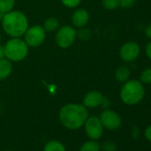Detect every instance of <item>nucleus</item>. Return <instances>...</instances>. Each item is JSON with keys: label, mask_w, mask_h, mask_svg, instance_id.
I'll return each instance as SVG.
<instances>
[{"label": "nucleus", "mask_w": 151, "mask_h": 151, "mask_svg": "<svg viewBox=\"0 0 151 151\" xmlns=\"http://www.w3.org/2000/svg\"><path fill=\"white\" fill-rule=\"evenodd\" d=\"M16 0H0V13L5 14L14 10Z\"/></svg>", "instance_id": "16"}, {"label": "nucleus", "mask_w": 151, "mask_h": 151, "mask_svg": "<svg viewBox=\"0 0 151 151\" xmlns=\"http://www.w3.org/2000/svg\"><path fill=\"white\" fill-rule=\"evenodd\" d=\"M145 96V88L142 83L136 79H129L124 83L120 90L121 101L128 105L134 106L139 104Z\"/></svg>", "instance_id": "3"}, {"label": "nucleus", "mask_w": 151, "mask_h": 151, "mask_svg": "<svg viewBox=\"0 0 151 151\" xmlns=\"http://www.w3.org/2000/svg\"><path fill=\"white\" fill-rule=\"evenodd\" d=\"M139 81L142 84L150 85L151 84V67L144 68L139 76Z\"/></svg>", "instance_id": "18"}, {"label": "nucleus", "mask_w": 151, "mask_h": 151, "mask_svg": "<svg viewBox=\"0 0 151 151\" xmlns=\"http://www.w3.org/2000/svg\"><path fill=\"white\" fill-rule=\"evenodd\" d=\"M144 136H145V138H146L149 142H151V124L148 125V126L145 129Z\"/></svg>", "instance_id": "24"}, {"label": "nucleus", "mask_w": 151, "mask_h": 151, "mask_svg": "<svg viewBox=\"0 0 151 151\" xmlns=\"http://www.w3.org/2000/svg\"><path fill=\"white\" fill-rule=\"evenodd\" d=\"M85 129L87 136L93 140L99 139L103 134V125L97 116H88L85 123Z\"/></svg>", "instance_id": "9"}, {"label": "nucleus", "mask_w": 151, "mask_h": 151, "mask_svg": "<svg viewBox=\"0 0 151 151\" xmlns=\"http://www.w3.org/2000/svg\"><path fill=\"white\" fill-rule=\"evenodd\" d=\"M6 58L12 62L23 60L29 53V46L21 37H12L4 45Z\"/></svg>", "instance_id": "4"}, {"label": "nucleus", "mask_w": 151, "mask_h": 151, "mask_svg": "<svg viewBox=\"0 0 151 151\" xmlns=\"http://www.w3.org/2000/svg\"><path fill=\"white\" fill-rule=\"evenodd\" d=\"M144 32H145V35L147 36V37L148 39H150V40H151V23H150V24H148V25L146 27V29H145Z\"/></svg>", "instance_id": "27"}, {"label": "nucleus", "mask_w": 151, "mask_h": 151, "mask_svg": "<svg viewBox=\"0 0 151 151\" xmlns=\"http://www.w3.org/2000/svg\"><path fill=\"white\" fill-rule=\"evenodd\" d=\"M139 129L135 125L132 126V137L136 139L139 138Z\"/></svg>", "instance_id": "25"}, {"label": "nucleus", "mask_w": 151, "mask_h": 151, "mask_svg": "<svg viewBox=\"0 0 151 151\" xmlns=\"http://www.w3.org/2000/svg\"><path fill=\"white\" fill-rule=\"evenodd\" d=\"M76 38H77V30L68 25L59 28L55 35V42L57 45L63 49L70 47L74 44Z\"/></svg>", "instance_id": "5"}, {"label": "nucleus", "mask_w": 151, "mask_h": 151, "mask_svg": "<svg viewBox=\"0 0 151 151\" xmlns=\"http://www.w3.org/2000/svg\"><path fill=\"white\" fill-rule=\"evenodd\" d=\"M24 36V41L29 47H38L44 44L46 37V32L43 26L33 25L29 27Z\"/></svg>", "instance_id": "6"}, {"label": "nucleus", "mask_w": 151, "mask_h": 151, "mask_svg": "<svg viewBox=\"0 0 151 151\" xmlns=\"http://www.w3.org/2000/svg\"><path fill=\"white\" fill-rule=\"evenodd\" d=\"M1 22L4 31L11 37H22L29 27L25 14L18 10L3 14Z\"/></svg>", "instance_id": "2"}, {"label": "nucleus", "mask_w": 151, "mask_h": 151, "mask_svg": "<svg viewBox=\"0 0 151 151\" xmlns=\"http://www.w3.org/2000/svg\"><path fill=\"white\" fill-rule=\"evenodd\" d=\"M145 53H146L147 57L149 60H151V41L147 44V45L145 47Z\"/></svg>", "instance_id": "26"}, {"label": "nucleus", "mask_w": 151, "mask_h": 151, "mask_svg": "<svg viewBox=\"0 0 151 151\" xmlns=\"http://www.w3.org/2000/svg\"><path fill=\"white\" fill-rule=\"evenodd\" d=\"M136 0H118L119 6L123 8H131L134 4Z\"/></svg>", "instance_id": "23"}, {"label": "nucleus", "mask_w": 151, "mask_h": 151, "mask_svg": "<svg viewBox=\"0 0 151 151\" xmlns=\"http://www.w3.org/2000/svg\"><path fill=\"white\" fill-rule=\"evenodd\" d=\"M103 99V95L101 92L93 90L88 92L83 100V105L88 109H95L101 106Z\"/></svg>", "instance_id": "11"}, {"label": "nucleus", "mask_w": 151, "mask_h": 151, "mask_svg": "<svg viewBox=\"0 0 151 151\" xmlns=\"http://www.w3.org/2000/svg\"><path fill=\"white\" fill-rule=\"evenodd\" d=\"M13 71V63L6 58L0 59V81L6 80Z\"/></svg>", "instance_id": "12"}, {"label": "nucleus", "mask_w": 151, "mask_h": 151, "mask_svg": "<svg viewBox=\"0 0 151 151\" xmlns=\"http://www.w3.org/2000/svg\"><path fill=\"white\" fill-rule=\"evenodd\" d=\"M99 118H100L103 127L108 130H110V131L118 129L122 124L121 116L114 110L108 109H104L101 112Z\"/></svg>", "instance_id": "7"}, {"label": "nucleus", "mask_w": 151, "mask_h": 151, "mask_svg": "<svg viewBox=\"0 0 151 151\" xmlns=\"http://www.w3.org/2000/svg\"><path fill=\"white\" fill-rule=\"evenodd\" d=\"M92 37V31L90 29L83 27L80 28L78 31H77V37L80 38L81 40H89Z\"/></svg>", "instance_id": "19"}, {"label": "nucleus", "mask_w": 151, "mask_h": 151, "mask_svg": "<svg viewBox=\"0 0 151 151\" xmlns=\"http://www.w3.org/2000/svg\"><path fill=\"white\" fill-rule=\"evenodd\" d=\"M87 118V108L81 104H66L61 107L59 112V119L61 124L68 130L79 129L85 124Z\"/></svg>", "instance_id": "1"}, {"label": "nucleus", "mask_w": 151, "mask_h": 151, "mask_svg": "<svg viewBox=\"0 0 151 151\" xmlns=\"http://www.w3.org/2000/svg\"><path fill=\"white\" fill-rule=\"evenodd\" d=\"M6 58V53H5V47L3 45H0V59Z\"/></svg>", "instance_id": "29"}, {"label": "nucleus", "mask_w": 151, "mask_h": 151, "mask_svg": "<svg viewBox=\"0 0 151 151\" xmlns=\"http://www.w3.org/2000/svg\"><path fill=\"white\" fill-rule=\"evenodd\" d=\"M2 17H3V14L0 13V22H1V20H2Z\"/></svg>", "instance_id": "30"}, {"label": "nucleus", "mask_w": 151, "mask_h": 151, "mask_svg": "<svg viewBox=\"0 0 151 151\" xmlns=\"http://www.w3.org/2000/svg\"><path fill=\"white\" fill-rule=\"evenodd\" d=\"M90 20V15L88 11L84 8H78L74 13L71 17V22L74 27L80 29L86 27Z\"/></svg>", "instance_id": "10"}, {"label": "nucleus", "mask_w": 151, "mask_h": 151, "mask_svg": "<svg viewBox=\"0 0 151 151\" xmlns=\"http://www.w3.org/2000/svg\"><path fill=\"white\" fill-rule=\"evenodd\" d=\"M0 42H1V35H0Z\"/></svg>", "instance_id": "31"}, {"label": "nucleus", "mask_w": 151, "mask_h": 151, "mask_svg": "<svg viewBox=\"0 0 151 151\" xmlns=\"http://www.w3.org/2000/svg\"><path fill=\"white\" fill-rule=\"evenodd\" d=\"M131 71L130 68L126 65H121L119 66L115 72V78L119 83H124L127 80L130 79Z\"/></svg>", "instance_id": "13"}, {"label": "nucleus", "mask_w": 151, "mask_h": 151, "mask_svg": "<svg viewBox=\"0 0 151 151\" xmlns=\"http://www.w3.org/2000/svg\"><path fill=\"white\" fill-rule=\"evenodd\" d=\"M44 151H66V147L60 141L51 140L45 145Z\"/></svg>", "instance_id": "15"}, {"label": "nucleus", "mask_w": 151, "mask_h": 151, "mask_svg": "<svg viewBox=\"0 0 151 151\" xmlns=\"http://www.w3.org/2000/svg\"><path fill=\"white\" fill-rule=\"evenodd\" d=\"M60 1L65 7L71 9L78 7L81 4L82 0H60Z\"/></svg>", "instance_id": "21"}, {"label": "nucleus", "mask_w": 151, "mask_h": 151, "mask_svg": "<svg viewBox=\"0 0 151 151\" xmlns=\"http://www.w3.org/2000/svg\"><path fill=\"white\" fill-rule=\"evenodd\" d=\"M101 148L103 151H116V145L112 141H105L102 144Z\"/></svg>", "instance_id": "22"}, {"label": "nucleus", "mask_w": 151, "mask_h": 151, "mask_svg": "<svg viewBox=\"0 0 151 151\" xmlns=\"http://www.w3.org/2000/svg\"><path fill=\"white\" fill-rule=\"evenodd\" d=\"M60 26V22L58 21V19H56L55 17H49L47 18L43 24V28L45 29V32H53L56 31L59 29Z\"/></svg>", "instance_id": "14"}, {"label": "nucleus", "mask_w": 151, "mask_h": 151, "mask_svg": "<svg viewBox=\"0 0 151 151\" xmlns=\"http://www.w3.org/2000/svg\"><path fill=\"white\" fill-rule=\"evenodd\" d=\"M109 104H110L109 100V99H107L106 97H103V99H102V101H101V105L103 108L107 109V108L109 106Z\"/></svg>", "instance_id": "28"}, {"label": "nucleus", "mask_w": 151, "mask_h": 151, "mask_svg": "<svg viewBox=\"0 0 151 151\" xmlns=\"http://www.w3.org/2000/svg\"><path fill=\"white\" fill-rule=\"evenodd\" d=\"M100 149H101L100 144L96 140L92 139L85 142L81 146L79 151H100Z\"/></svg>", "instance_id": "17"}, {"label": "nucleus", "mask_w": 151, "mask_h": 151, "mask_svg": "<svg viewBox=\"0 0 151 151\" xmlns=\"http://www.w3.org/2000/svg\"><path fill=\"white\" fill-rule=\"evenodd\" d=\"M140 53V48L137 42L128 41L124 43L119 51V56L124 62H132L135 60Z\"/></svg>", "instance_id": "8"}, {"label": "nucleus", "mask_w": 151, "mask_h": 151, "mask_svg": "<svg viewBox=\"0 0 151 151\" xmlns=\"http://www.w3.org/2000/svg\"><path fill=\"white\" fill-rule=\"evenodd\" d=\"M7 151H11V150H7Z\"/></svg>", "instance_id": "32"}, {"label": "nucleus", "mask_w": 151, "mask_h": 151, "mask_svg": "<svg viewBox=\"0 0 151 151\" xmlns=\"http://www.w3.org/2000/svg\"><path fill=\"white\" fill-rule=\"evenodd\" d=\"M101 4L102 6L109 11H113L119 7L118 0H102Z\"/></svg>", "instance_id": "20"}]
</instances>
